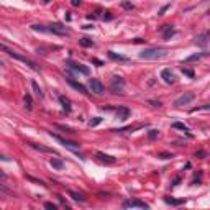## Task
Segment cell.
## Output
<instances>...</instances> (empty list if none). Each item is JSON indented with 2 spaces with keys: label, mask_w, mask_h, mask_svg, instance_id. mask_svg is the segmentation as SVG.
<instances>
[{
  "label": "cell",
  "mask_w": 210,
  "mask_h": 210,
  "mask_svg": "<svg viewBox=\"0 0 210 210\" xmlns=\"http://www.w3.org/2000/svg\"><path fill=\"white\" fill-rule=\"evenodd\" d=\"M89 89H90V92H94V94H97V95H102L105 92L103 84L100 82L99 79H90L89 80Z\"/></svg>",
  "instance_id": "obj_8"
},
{
  "label": "cell",
  "mask_w": 210,
  "mask_h": 210,
  "mask_svg": "<svg viewBox=\"0 0 210 210\" xmlns=\"http://www.w3.org/2000/svg\"><path fill=\"white\" fill-rule=\"evenodd\" d=\"M71 3H72V5H74V7H79L82 2H80V0H71Z\"/></svg>",
  "instance_id": "obj_38"
},
{
  "label": "cell",
  "mask_w": 210,
  "mask_h": 210,
  "mask_svg": "<svg viewBox=\"0 0 210 210\" xmlns=\"http://www.w3.org/2000/svg\"><path fill=\"white\" fill-rule=\"evenodd\" d=\"M122 7H123L125 10H133V8H135V7H133V3L127 2V0H123V2H122Z\"/></svg>",
  "instance_id": "obj_32"
},
{
  "label": "cell",
  "mask_w": 210,
  "mask_h": 210,
  "mask_svg": "<svg viewBox=\"0 0 210 210\" xmlns=\"http://www.w3.org/2000/svg\"><path fill=\"white\" fill-rule=\"evenodd\" d=\"M82 28H84V30H92V28H94V26H92V25H84Z\"/></svg>",
  "instance_id": "obj_41"
},
{
  "label": "cell",
  "mask_w": 210,
  "mask_h": 210,
  "mask_svg": "<svg viewBox=\"0 0 210 210\" xmlns=\"http://www.w3.org/2000/svg\"><path fill=\"white\" fill-rule=\"evenodd\" d=\"M49 164H51L52 169H56V171H63V169H64V163L59 159V158H51Z\"/></svg>",
  "instance_id": "obj_17"
},
{
  "label": "cell",
  "mask_w": 210,
  "mask_h": 210,
  "mask_svg": "<svg viewBox=\"0 0 210 210\" xmlns=\"http://www.w3.org/2000/svg\"><path fill=\"white\" fill-rule=\"evenodd\" d=\"M31 87H33V90H35V94L39 97V99H43L44 97V94H43V90H41V87L38 86V82L36 80H31Z\"/></svg>",
  "instance_id": "obj_22"
},
{
  "label": "cell",
  "mask_w": 210,
  "mask_h": 210,
  "mask_svg": "<svg viewBox=\"0 0 210 210\" xmlns=\"http://www.w3.org/2000/svg\"><path fill=\"white\" fill-rule=\"evenodd\" d=\"M23 103H25L26 110H31V108H33V99H31L30 94H25V97H23Z\"/></svg>",
  "instance_id": "obj_21"
},
{
  "label": "cell",
  "mask_w": 210,
  "mask_h": 210,
  "mask_svg": "<svg viewBox=\"0 0 210 210\" xmlns=\"http://www.w3.org/2000/svg\"><path fill=\"white\" fill-rule=\"evenodd\" d=\"M79 44L82 48H92V46H94V41H92L90 38H80L79 39Z\"/></svg>",
  "instance_id": "obj_25"
},
{
  "label": "cell",
  "mask_w": 210,
  "mask_h": 210,
  "mask_svg": "<svg viewBox=\"0 0 210 210\" xmlns=\"http://www.w3.org/2000/svg\"><path fill=\"white\" fill-rule=\"evenodd\" d=\"M161 79H163L168 86L176 84V76L171 72V69H163V71H161Z\"/></svg>",
  "instance_id": "obj_10"
},
{
  "label": "cell",
  "mask_w": 210,
  "mask_h": 210,
  "mask_svg": "<svg viewBox=\"0 0 210 210\" xmlns=\"http://www.w3.org/2000/svg\"><path fill=\"white\" fill-rule=\"evenodd\" d=\"M179 182H181V177H176V179H174V184H172V185H177Z\"/></svg>",
  "instance_id": "obj_42"
},
{
  "label": "cell",
  "mask_w": 210,
  "mask_h": 210,
  "mask_svg": "<svg viewBox=\"0 0 210 210\" xmlns=\"http://www.w3.org/2000/svg\"><path fill=\"white\" fill-rule=\"evenodd\" d=\"M158 158H159V159H171V158H174V154H172V153H159Z\"/></svg>",
  "instance_id": "obj_30"
},
{
  "label": "cell",
  "mask_w": 210,
  "mask_h": 210,
  "mask_svg": "<svg viewBox=\"0 0 210 210\" xmlns=\"http://www.w3.org/2000/svg\"><path fill=\"white\" fill-rule=\"evenodd\" d=\"M100 123H102V117H95V118H92L90 122H89V127L94 128V127H97V125H100Z\"/></svg>",
  "instance_id": "obj_27"
},
{
  "label": "cell",
  "mask_w": 210,
  "mask_h": 210,
  "mask_svg": "<svg viewBox=\"0 0 210 210\" xmlns=\"http://www.w3.org/2000/svg\"><path fill=\"white\" fill-rule=\"evenodd\" d=\"M56 128H59V130L66 131V133H77L74 130V128H69V127H64V125H56Z\"/></svg>",
  "instance_id": "obj_29"
},
{
  "label": "cell",
  "mask_w": 210,
  "mask_h": 210,
  "mask_svg": "<svg viewBox=\"0 0 210 210\" xmlns=\"http://www.w3.org/2000/svg\"><path fill=\"white\" fill-rule=\"evenodd\" d=\"M159 31L163 33L164 39H169V38H172V36L176 35V30L172 28V25H163V26L159 28Z\"/></svg>",
  "instance_id": "obj_13"
},
{
  "label": "cell",
  "mask_w": 210,
  "mask_h": 210,
  "mask_svg": "<svg viewBox=\"0 0 210 210\" xmlns=\"http://www.w3.org/2000/svg\"><path fill=\"white\" fill-rule=\"evenodd\" d=\"M195 44L197 46H200V48H207V44H208V33H202L199 35L195 38Z\"/></svg>",
  "instance_id": "obj_15"
},
{
  "label": "cell",
  "mask_w": 210,
  "mask_h": 210,
  "mask_svg": "<svg viewBox=\"0 0 210 210\" xmlns=\"http://www.w3.org/2000/svg\"><path fill=\"white\" fill-rule=\"evenodd\" d=\"M0 159H2V161H10V159H8V158H5V156H2V154H0Z\"/></svg>",
  "instance_id": "obj_43"
},
{
  "label": "cell",
  "mask_w": 210,
  "mask_h": 210,
  "mask_svg": "<svg viewBox=\"0 0 210 210\" xmlns=\"http://www.w3.org/2000/svg\"><path fill=\"white\" fill-rule=\"evenodd\" d=\"M0 51H3V52H7V54L10 56V58H13V59H17V61H22V63H25L26 66H30L31 69H33L35 72H41V67L38 66L35 61H31V59H28L25 58V56H22V54H18V52H15L13 49H10V48H7L5 44H0Z\"/></svg>",
  "instance_id": "obj_2"
},
{
  "label": "cell",
  "mask_w": 210,
  "mask_h": 210,
  "mask_svg": "<svg viewBox=\"0 0 210 210\" xmlns=\"http://www.w3.org/2000/svg\"><path fill=\"white\" fill-rule=\"evenodd\" d=\"M207 56V52H197V54H192L189 56V58H185V63H191V61H199L200 58H205Z\"/></svg>",
  "instance_id": "obj_23"
},
{
  "label": "cell",
  "mask_w": 210,
  "mask_h": 210,
  "mask_svg": "<svg viewBox=\"0 0 210 210\" xmlns=\"http://www.w3.org/2000/svg\"><path fill=\"white\" fill-rule=\"evenodd\" d=\"M168 54V48L163 46H156V48H146L140 52V58L144 61H158V59L164 58Z\"/></svg>",
  "instance_id": "obj_1"
},
{
  "label": "cell",
  "mask_w": 210,
  "mask_h": 210,
  "mask_svg": "<svg viewBox=\"0 0 210 210\" xmlns=\"http://www.w3.org/2000/svg\"><path fill=\"white\" fill-rule=\"evenodd\" d=\"M197 158H205L207 154H205V151H197V154H195Z\"/></svg>",
  "instance_id": "obj_39"
},
{
  "label": "cell",
  "mask_w": 210,
  "mask_h": 210,
  "mask_svg": "<svg viewBox=\"0 0 210 210\" xmlns=\"http://www.w3.org/2000/svg\"><path fill=\"white\" fill-rule=\"evenodd\" d=\"M194 99H195V95H194L192 92H185V94H182L181 97H177V99L174 100V107H182V105H187V103H191Z\"/></svg>",
  "instance_id": "obj_7"
},
{
  "label": "cell",
  "mask_w": 210,
  "mask_h": 210,
  "mask_svg": "<svg viewBox=\"0 0 210 210\" xmlns=\"http://www.w3.org/2000/svg\"><path fill=\"white\" fill-rule=\"evenodd\" d=\"M107 54H108V58H110V59H113V61H122V63H127V61H130V59H128L127 56L117 54V52H113V51H108Z\"/></svg>",
  "instance_id": "obj_19"
},
{
  "label": "cell",
  "mask_w": 210,
  "mask_h": 210,
  "mask_svg": "<svg viewBox=\"0 0 210 210\" xmlns=\"http://www.w3.org/2000/svg\"><path fill=\"white\" fill-rule=\"evenodd\" d=\"M66 66H67V69H69V71H74V72H77V74H82V76H89V74H90L89 67L84 66V64H77V63L67 61Z\"/></svg>",
  "instance_id": "obj_4"
},
{
  "label": "cell",
  "mask_w": 210,
  "mask_h": 210,
  "mask_svg": "<svg viewBox=\"0 0 210 210\" xmlns=\"http://www.w3.org/2000/svg\"><path fill=\"white\" fill-rule=\"evenodd\" d=\"M48 33L58 35V36H66V35H69V30L64 25H61V23H52V25L48 26Z\"/></svg>",
  "instance_id": "obj_6"
},
{
  "label": "cell",
  "mask_w": 210,
  "mask_h": 210,
  "mask_svg": "<svg viewBox=\"0 0 210 210\" xmlns=\"http://www.w3.org/2000/svg\"><path fill=\"white\" fill-rule=\"evenodd\" d=\"M28 179H30V181H33V182H36V184H43V182H41V181H38V179H35V177H28Z\"/></svg>",
  "instance_id": "obj_40"
},
{
  "label": "cell",
  "mask_w": 210,
  "mask_h": 210,
  "mask_svg": "<svg viewBox=\"0 0 210 210\" xmlns=\"http://www.w3.org/2000/svg\"><path fill=\"white\" fill-rule=\"evenodd\" d=\"M95 158H97L99 161H102V163H105V164H113L115 161H117L113 156L105 154V153H102V151H97V153H95Z\"/></svg>",
  "instance_id": "obj_11"
},
{
  "label": "cell",
  "mask_w": 210,
  "mask_h": 210,
  "mask_svg": "<svg viewBox=\"0 0 210 210\" xmlns=\"http://www.w3.org/2000/svg\"><path fill=\"white\" fill-rule=\"evenodd\" d=\"M92 63L97 64V66H103V63L100 61V59H97V58H92Z\"/></svg>",
  "instance_id": "obj_36"
},
{
  "label": "cell",
  "mask_w": 210,
  "mask_h": 210,
  "mask_svg": "<svg viewBox=\"0 0 210 210\" xmlns=\"http://www.w3.org/2000/svg\"><path fill=\"white\" fill-rule=\"evenodd\" d=\"M28 146H30V148H33V149H36V151H41V153H49V154H58V153H56L52 148H48V146H44V144H38V143H28Z\"/></svg>",
  "instance_id": "obj_12"
},
{
  "label": "cell",
  "mask_w": 210,
  "mask_h": 210,
  "mask_svg": "<svg viewBox=\"0 0 210 210\" xmlns=\"http://www.w3.org/2000/svg\"><path fill=\"white\" fill-rule=\"evenodd\" d=\"M169 7H171V5H169V3H168V5H164V7H163V8H161V10H159V13H158V15H164V12H166V10L169 8Z\"/></svg>",
  "instance_id": "obj_37"
},
{
  "label": "cell",
  "mask_w": 210,
  "mask_h": 210,
  "mask_svg": "<svg viewBox=\"0 0 210 210\" xmlns=\"http://www.w3.org/2000/svg\"><path fill=\"white\" fill-rule=\"evenodd\" d=\"M123 207L125 208H133V207H136V208H149V205L146 204V202H143V200H138V199H133V200H127V202H123Z\"/></svg>",
  "instance_id": "obj_9"
},
{
  "label": "cell",
  "mask_w": 210,
  "mask_h": 210,
  "mask_svg": "<svg viewBox=\"0 0 210 210\" xmlns=\"http://www.w3.org/2000/svg\"><path fill=\"white\" fill-rule=\"evenodd\" d=\"M164 202L169 205H182L184 204V199H172V197H164Z\"/></svg>",
  "instance_id": "obj_20"
},
{
  "label": "cell",
  "mask_w": 210,
  "mask_h": 210,
  "mask_svg": "<svg viewBox=\"0 0 210 210\" xmlns=\"http://www.w3.org/2000/svg\"><path fill=\"white\" fill-rule=\"evenodd\" d=\"M44 207H46V208H49V210H56V208H58V205H56V204H52V202H46V204H44Z\"/></svg>",
  "instance_id": "obj_33"
},
{
  "label": "cell",
  "mask_w": 210,
  "mask_h": 210,
  "mask_svg": "<svg viewBox=\"0 0 210 210\" xmlns=\"http://www.w3.org/2000/svg\"><path fill=\"white\" fill-rule=\"evenodd\" d=\"M148 103L153 105V107H161V105H163V103H161V100H148Z\"/></svg>",
  "instance_id": "obj_34"
},
{
  "label": "cell",
  "mask_w": 210,
  "mask_h": 210,
  "mask_svg": "<svg viewBox=\"0 0 210 210\" xmlns=\"http://www.w3.org/2000/svg\"><path fill=\"white\" fill-rule=\"evenodd\" d=\"M51 136H52V138H54L56 141H59L63 146H66L67 149H72V151H79V149H80V144L77 143V141H69V140L61 138V136H58V135H52V133H51Z\"/></svg>",
  "instance_id": "obj_5"
},
{
  "label": "cell",
  "mask_w": 210,
  "mask_h": 210,
  "mask_svg": "<svg viewBox=\"0 0 210 210\" xmlns=\"http://www.w3.org/2000/svg\"><path fill=\"white\" fill-rule=\"evenodd\" d=\"M158 136H159V131H158V130H149L148 131V140H156L158 138Z\"/></svg>",
  "instance_id": "obj_28"
},
{
  "label": "cell",
  "mask_w": 210,
  "mask_h": 210,
  "mask_svg": "<svg viewBox=\"0 0 210 210\" xmlns=\"http://www.w3.org/2000/svg\"><path fill=\"white\" fill-rule=\"evenodd\" d=\"M59 102H61V105H63V108H64V110L67 112V113H69V112L72 110V105H71V100L67 99L66 95H59Z\"/></svg>",
  "instance_id": "obj_18"
},
{
  "label": "cell",
  "mask_w": 210,
  "mask_h": 210,
  "mask_svg": "<svg viewBox=\"0 0 210 210\" xmlns=\"http://www.w3.org/2000/svg\"><path fill=\"white\" fill-rule=\"evenodd\" d=\"M125 89V80L120 76H112V84H110V90L113 94H123Z\"/></svg>",
  "instance_id": "obj_3"
},
{
  "label": "cell",
  "mask_w": 210,
  "mask_h": 210,
  "mask_svg": "<svg viewBox=\"0 0 210 210\" xmlns=\"http://www.w3.org/2000/svg\"><path fill=\"white\" fill-rule=\"evenodd\" d=\"M69 195L74 199L76 202H86L87 200V197L84 195V194H77V192H69Z\"/></svg>",
  "instance_id": "obj_24"
},
{
  "label": "cell",
  "mask_w": 210,
  "mask_h": 210,
  "mask_svg": "<svg viewBox=\"0 0 210 210\" xmlns=\"http://www.w3.org/2000/svg\"><path fill=\"white\" fill-rule=\"evenodd\" d=\"M172 128H176V130H181V131H184V133H187V135H189V128L185 127L184 123H181V122H174V123H172Z\"/></svg>",
  "instance_id": "obj_26"
},
{
  "label": "cell",
  "mask_w": 210,
  "mask_h": 210,
  "mask_svg": "<svg viewBox=\"0 0 210 210\" xmlns=\"http://www.w3.org/2000/svg\"><path fill=\"white\" fill-rule=\"evenodd\" d=\"M130 115H131V110L128 107H120L118 110H117V118L118 120H127Z\"/></svg>",
  "instance_id": "obj_14"
},
{
  "label": "cell",
  "mask_w": 210,
  "mask_h": 210,
  "mask_svg": "<svg viewBox=\"0 0 210 210\" xmlns=\"http://www.w3.org/2000/svg\"><path fill=\"white\" fill-rule=\"evenodd\" d=\"M112 18H113V15H112L110 12H105V15H103V20H107V22H108V20H112Z\"/></svg>",
  "instance_id": "obj_35"
},
{
  "label": "cell",
  "mask_w": 210,
  "mask_h": 210,
  "mask_svg": "<svg viewBox=\"0 0 210 210\" xmlns=\"http://www.w3.org/2000/svg\"><path fill=\"white\" fill-rule=\"evenodd\" d=\"M182 74H184V76H187V77H191V79L195 77V72H194L192 69H184V67H182Z\"/></svg>",
  "instance_id": "obj_31"
},
{
  "label": "cell",
  "mask_w": 210,
  "mask_h": 210,
  "mask_svg": "<svg viewBox=\"0 0 210 210\" xmlns=\"http://www.w3.org/2000/svg\"><path fill=\"white\" fill-rule=\"evenodd\" d=\"M67 82H69V86H71V87H74L76 90H79L80 94H87V89H86V86H82L80 82H76V80H74V79H71V77L67 79Z\"/></svg>",
  "instance_id": "obj_16"
}]
</instances>
